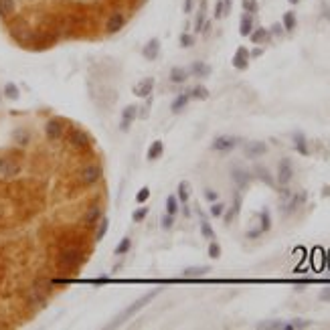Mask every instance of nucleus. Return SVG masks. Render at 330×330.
Segmentation results:
<instances>
[{
    "label": "nucleus",
    "mask_w": 330,
    "mask_h": 330,
    "mask_svg": "<svg viewBox=\"0 0 330 330\" xmlns=\"http://www.w3.org/2000/svg\"><path fill=\"white\" fill-rule=\"evenodd\" d=\"M158 294H160V290H150L148 294L140 296L136 302H132V304H130V306H128V308H126V310H124V312H122V314H120V316L114 320V324H112V326H120L122 322H128V320H130L132 316H136V314H138V312H140L144 306H148V304H150V302H152V300H154Z\"/></svg>",
    "instance_id": "obj_1"
},
{
    "label": "nucleus",
    "mask_w": 330,
    "mask_h": 330,
    "mask_svg": "<svg viewBox=\"0 0 330 330\" xmlns=\"http://www.w3.org/2000/svg\"><path fill=\"white\" fill-rule=\"evenodd\" d=\"M81 263H83V253L79 249H75V247L65 249V251H61L57 255V267L63 269V271H71V269L79 267Z\"/></svg>",
    "instance_id": "obj_2"
},
{
    "label": "nucleus",
    "mask_w": 330,
    "mask_h": 330,
    "mask_svg": "<svg viewBox=\"0 0 330 330\" xmlns=\"http://www.w3.org/2000/svg\"><path fill=\"white\" fill-rule=\"evenodd\" d=\"M101 167L99 164H87V167L81 171V183L83 185H93V183H97L99 179H101Z\"/></svg>",
    "instance_id": "obj_3"
},
{
    "label": "nucleus",
    "mask_w": 330,
    "mask_h": 330,
    "mask_svg": "<svg viewBox=\"0 0 330 330\" xmlns=\"http://www.w3.org/2000/svg\"><path fill=\"white\" fill-rule=\"evenodd\" d=\"M237 144H239V138H233V136H219V138H215V142L211 144V148L217 150V152H229V150H233Z\"/></svg>",
    "instance_id": "obj_4"
},
{
    "label": "nucleus",
    "mask_w": 330,
    "mask_h": 330,
    "mask_svg": "<svg viewBox=\"0 0 330 330\" xmlns=\"http://www.w3.org/2000/svg\"><path fill=\"white\" fill-rule=\"evenodd\" d=\"M21 173V164L15 158H0V175L3 177H17Z\"/></svg>",
    "instance_id": "obj_5"
},
{
    "label": "nucleus",
    "mask_w": 330,
    "mask_h": 330,
    "mask_svg": "<svg viewBox=\"0 0 330 330\" xmlns=\"http://www.w3.org/2000/svg\"><path fill=\"white\" fill-rule=\"evenodd\" d=\"M124 25H126V17H124V13H112V15L107 17L105 31H107L109 35H116L118 31L124 29Z\"/></svg>",
    "instance_id": "obj_6"
},
{
    "label": "nucleus",
    "mask_w": 330,
    "mask_h": 330,
    "mask_svg": "<svg viewBox=\"0 0 330 330\" xmlns=\"http://www.w3.org/2000/svg\"><path fill=\"white\" fill-rule=\"evenodd\" d=\"M69 144H71L73 148H77V150H85V148L91 146V140H89V136H87L83 130H71V134H69Z\"/></svg>",
    "instance_id": "obj_7"
},
{
    "label": "nucleus",
    "mask_w": 330,
    "mask_h": 330,
    "mask_svg": "<svg viewBox=\"0 0 330 330\" xmlns=\"http://www.w3.org/2000/svg\"><path fill=\"white\" fill-rule=\"evenodd\" d=\"M45 134H47V138L49 140H59L61 136H63V122L59 120V118H53V120H49L47 122V126H45Z\"/></svg>",
    "instance_id": "obj_8"
},
{
    "label": "nucleus",
    "mask_w": 330,
    "mask_h": 330,
    "mask_svg": "<svg viewBox=\"0 0 330 330\" xmlns=\"http://www.w3.org/2000/svg\"><path fill=\"white\" fill-rule=\"evenodd\" d=\"M294 177V167H292V160L284 158L280 162V167H278V183L280 185H288Z\"/></svg>",
    "instance_id": "obj_9"
},
{
    "label": "nucleus",
    "mask_w": 330,
    "mask_h": 330,
    "mask_svg": "<svg viewBox=\"0 0 330 330\" xmlns=\"http://www.w3.org/2000/svg\"><path fill=\"white\" fill-rule=\"evenodd\" d=\"M136 116H138V105H126L124 112H122V120H120V130L128 132L132 122L136 120Z\"/></svg>",
    "instance_id": "obj_10"
},
{
    "label": "nucleus",
    "mask_w": 330,
    "mask_h": 330,
    "mask_svg": "<svg viewBox=\"0 0 330 330\" xmlns=\"http://www.w3.org/2000/svg\"><path fill=\"white\" fill-rule=\"evenodd\" d=\"M247 65H249V51L245 47H239L233 55V67L243 71V69H247Z\"/></svg>",
    "instance_id": "obj_11"
},
{
    "label": "nucleus",
    "mask_w": 330,
    "mask_h": 330,
    "mask_svg": "<svg viewBox=\"0 0 330 330\" xmlns=\"http://www.w3.org/2000/svg\"><path fill=\"white\" fill-rule=\"evenodd\" d=\"M152 89H154V77H146L138 85H134V95H138V97H150L152 95Z\"/></svg>",
    "instance_id": "obj_12"
},
{
    "label": "nucleus",
    "mask_w": 330,
    "mask_h": 330,
    "mask_svg": "<svg viewBox=\"0 0 330 330\" xmlns=\"http://www.w3.org/2000/svg\"><path fill=\"white\" fill-rule=\"evenodd\" d=\"M142 55L148 61H154L158 55H160V41L158 39H150L144 47H142Z\"/></svg>",
    "instance_id": "obj_13"
},
{
    "label": "nucleus",
    "mask_w": 330,
    "mask_h": 330,
    "mask_svg": "<svg viewBox=\"0 0 330 330\" xmlns=\"http://www.w3.org/2000/svg\"><path fill=\"white\" fill-rule=\"evenodd\" d=\"M306 199H308V195L302 191V193H296V195H290V201H288V205H284V213L286 215H290V213H294L300 205H304L306 203Z\"/></svg>",
    "instance_id": "obj_14"
},
{
    "label": "nucleus",
    "mask_w": 330,
    "mask_h": 330,
    "mask_svg": "<svg viewBox=\"0 0 330 330\" xmlns=\"http://www.w3.org/2000/svg\"><path fill=\"white\" fill-rule=\"evenodd\" d=\"M99 219H101V207L93 205V207H89V209L85 211V215H83V223H85L87 227H93V225H97Z\"/></svg>",
    "instance_id": "obj_15"
},
{
    "label": "nucleus",
    "mask_w": 330,
    "mask_h": 330,
    "mask_svg": "<svg viewBox=\"0 0 330 330\" xmlns=\"http://www.w3.org/2000/svg\"><path fill=\"white\" fill-rule=\"evenodd\" d=\"M231 175H233V183L237 185V189H245L249 185V181H251V175L247 171H243V169H233Z\"/></svg>",
    "instance_id": "obj_16"
},
{
    "label": "nucleus",
    "mask_w": 330,
    "mask_h": 330,
    "mask_svg": "<svg viewBox=\"0 0 330 330\" xmlns=\"http://www.w3.org/2000/svg\"><path fill=\"white\" fill-rule=\"evenodd\" d=\"M265 152H267V146L263 142H251V144L245 146V156L247 158H257V156H261Z\"/></svg>",
    "instance_id": "obj_17"
},
{
    "label": "nucleus",
    "mask_w": 330,
    "mask_h": 330,
    "mask_svg": "<svg viewBox=\"0 0 330 330\" xmlns=\"http://www.w3.org/2000/svg\"><path fill=\"white\" fill-rule=\"evenodd\" d=\"M251 31H253V17L249 13H243L241 15V21H239V33L243 37H249Z\"/></svg>",
    "instance_id": "obj_18"
},
{
    "label": "nucleus",
    "mask_w": 330,
    "mask_h": 330,
    "mask_svg": "<svg viewBox=\"0 0 330 330\" xmlns=\"http://www.w3.org/2000/svg\"><path fill=\"white\" fill-rule=\"evenodd\" d=\"M189 99H191V95H189V91L187 93H179L175 99H173V103H171V109H173V114H179L181 109L189 103Z\"/></svg>",
    "instance_id": "obj_19"
},
{
    "label": "nucleus",
    "mask_w": 330,
    "mask_h": 330,
    "mask_svg": "<svg viewBox=\"0 0 330 330\" xmlns=\"http://www.w3.org/2000/svg\"><path fill=\"white\" fill-rule=\"evenodd\" d=\"M164 154V144L160 142V140H156L150 148H148V154H146V158L150 160V162H154V160H158L160 156Z\"/></svg>",
    "instance_id": "obj_20"
},
{
    "label": "nucleus",
    "mask_w": 330,
    "mask_h": 330,
    "mask_svg": "<svg viewBox=\"0 0 330 330\" xmlns=\"http://www.w3.org/2000/svg\"><path fill=\"white\" fill-rule=\"evenodd\" d=\"M189 73H193V75H197V77H207V75H211V67L205 65V63H201V61H195V63L191 65Z\"/></svg>",
    "instance_id": "obj_21"
},
{
    "label": "nucleus",
    "mask_w": 330,
    "mask_h": 330,
    "mask_svg": "<svg viewBox=\"0 0 330 330\" xmlns=\"http://www.w3.org/2000/svg\"><path fill=\"white\" fill-rule=\"evenodd\" d=\"M189 79V71L183 67H173L171 69V81L173 83H185Z\"/></svg>",
    "instance_id": "obj_22"
},
{
    "label": "nucleus",
    "mask_w": 330,
    "mask_h": 330,
    "mask_svg": "<svg viewBox=\"0 0 330 330\" xmlns=\"http://www.w3.org/2000/svg\"><path fill=\"white\" fill-rule=\"evenodd\" d=\"M294 144H296V150L302 154V156H308L310 150H308V142H306V136L304 134H294Z\"/></svg>",
    "instance_id": "obj_23"
},
{
    "label": "nucleus",
    "mask_w": 330,
    "mask_h": 330,
    "mask_svg": "<svg viewBox=\"0 0 330 330\" xmlns=\"http://www.w3.org/2000/svg\"><path fill=\"white\" fill-rule=\"evenodd\" d=\"M205 273H209V267L207 265H199V267H187L183 271V276L185 278H201V276H205Z\"/></svg>",
    "instance_id": "obj_24"
},
{
    "label": "nucleus",
    "mask_w": 330,
    "mask_h": 330,
    "mask_svg": "<svg viewBox=\"0 0 330 330\" xmlns=\"http://www.w3.org/2000/svg\"><path fill=\"white\" fill-rule=\"evenodd\" d=\"M107 229H109V219L107 217H101L99 221H97V231H95V241H101L103 237H105V233H107Z\"/></svg>",
    "instance_id": "obj_25"
},
{
    "label": "nucleus",
    "mask_w": 330,
    "mask_h": 330,
    "mask_svg": "<svg viewBox=\"0 0 330 330\" xmlns=\"http://www.w3.org/2000/svg\"><path fill=\"white\" fill-rule=\"evenodd\" d=\"M13 140H15V144H19V146H27V144L31 142V136H29V132H27V130L19 128V130H15V132H13Z\"/></svg>",
    "instance_id": "obj_26"
},
{
    "label": "nucleus",
    "mask_w": 330,
    "mask_h": 330,
    "mask_svg": "<svg viewBox=\"0 0 330 330\" xmlns=\"http://www.w3.org/2000/svg\"><path fill=\"white\" fill-rule=\"evenodd\" d=\"M282 25H284V31H294L296 25H298V21H296V13H294V11H288V13L284 15Z\"/></svg>",
    "instance_id": "obj_27"
},
{
    "label": "nucleus",
    "mask_w": 330,
    "mask_h": 330,
    "mask_svg": "<svg viewBox=\"0 0 330 330\" xmlns=\"http://www.w3.org/2000/svg\"><path fill=\"white\" fill-rule=\"evenodd\" d=\"M269 37V31L267 29H263V27H259V29H255V31H251V35H249V39H251V43H263L265 39Z\"/></svg>",
    "instance_id": "obj_28"
},
{
    "label": "nucleus",
    "mask_w": 330,
    "mask_h": 330,
    "mask_svg": "<svg viewBox=\"0 0 330 330\" xmlns=\"http://www.w3.org/2000/svg\"><path fill=\"white\" fill-rule=\"evenodd\" d=\"M15 9H17V3H15V0H0V17L13 15Z\"/></svg>",
    "instance_id": "obj_29"
},
{
    "label": "nucleus",
    "mask_w": 330,
    "mask_h": 330,
    "mask_svg": "<svg viewBox=\"0 0 330 330\" xmlns=\"http://www.w3.org/2000/svg\"><path fill=\"white\" fill-rule=\"evenodd\" d=\"M253 175H257L265 185H269V187H273L276 185V181L271 179V175H269V171L267 169H263V167H255V171H253Z\"/></svg>",
    "instance_id": "obj_30"
},
{
    "label": "nucleus",
    "mask_w": 330,
    "mask_h": 330,
    "mask_svg": "<svg viewBox=\"0 0 330 330\" xmlns=\"http://www.w3.org/2000/svg\"><path fill=\"white\" fill-rule=\"evenodd\" d=\"M239 209H241V199H239V195H235L233 207H231V211L225 215V223H231V221H233V219H235V215H239Z\"/></svg>",
    "instance_id": "obj_31"
},
{
    "label": "nucleus",
    "mask_w": 330,
    "mask_h": 330,
    "mask_svg": "<svg viewBox=\"0 0 330 330\" xmlns=\"http://www.w3.org/2000/svg\"><path fill=\"white\" fill-rule=\"evenodd\" d=\"M189 95L195 99H207L209 97V89L205 85H195L193 89H189Z\"/></svg>",
    "instance_id": "obj_32"
},
{
    "label": "nucleus",
    "mask_w": 330,
    "mask_h": 330,
    "mask_svg": "<svg viewBox=\"0 0 330 330\" xmlns=\"http://www.w3.org/2000/svg\"><path fill=\"white\" fill-rule=\"evenodd\" d=\"M257 328H271V330H288V322H280V320H273V322H259Z\"/></svg>",
    "instance_id": "obj_33"
},
{
    "label": "nucleus",
    "mask_w": 330,
    "mask_h": 330,
    "mask_svg": "<svg viewBox=\"0 0 330 330\" xmlns=\"http://www.w3.org/2000/svg\"><path fill=\"white\" fill-rule=\"evenodd\" d=\"M179 195H177V199L181 201V203H187L189 201V195H191V187H189V183H179V191H177Z\"/></svg>",
    "instance_id": "obj_34"
},
{
    "label": "nucleus",
    "mask_w": 330,
    "mask_h": 330,
    "mask_svg": "<svg viewBox=\"0 0 330 330\" xmlns=\"http://www.w3.org/2000/svg\"><path fill=\"white\" fill-rule=\"evenodd\" d=\"M167 213L169 215H177L179 213V199H177V195H169L167 197Z\"/></svg>",
    "instance_id": "obj_35"
},
{
    "label": "nucleus",
    "mask_w": 330,
    "mask_h": 330,
    "mask_svg": "<svg viewBox=\"0 0 330 330\" xmlns=\"http://www.w3.org/2000/svg\"><path fill=\"white\" fill-rule=\"evenodd\" d=\"M259 219H261V233H265V231H269L271 229V217H269V211L267 209H263L261 211V215H259Z\"/></svg>",
    "instance_id": "obj_36"
},
{
    "label": "nucleus",
    "mask_w": 330,
    "mask_h": 330,
    "mask_svg": "<svg viewBox=\"0 0 330 330\" xmlns=\"http://www.w3.org/2000/svg\"><path fill=\"white\" fill-rule=\"evenodd\" d=\"M130 247H132V239L130 237H124L120 243H118V247H116V255H126L128 251H130Z\"/></svg>",
    "instance_id": "obj_37"
},
{
    "label": "nucleus",
    "mask_w": 330,
    "mask_h": 330,
    "mask_svg": "<svg viewBox=\"0 0 330 330\" xmlns=\"http://www.w3.org/2000/svg\"><path fill=\"white\" fill-rule=\"evenodd\" d=\"M148 213H150L148 207H140V209H136V211L132 213V221H134V223H142L144 219L148 217Z\"/></svg>",
    "instance_id": "obj_38"
},
{
    "label": "nucleus",
    "mask_w": 330,
    "mask_h": 330,
    "mask_svg": "<svg viewBox=\"0 0 330 330\" xmlns=\"http://www.w3.org/2000/svg\"><path fill=\"white\" fill-rule=\"evenodd\" d=\"M201 235L205 237V239H215V231H213V227H211V223H207V221H201Z\"/></svg>",
    "instance_id": "obj_39"
},
{
    "label": "nucleus",
    "mask_w": 330,
    "mask_h": 330,
    "mask_svg": "<svg viewBox=\"0 0 330 330\" xmlns=\"http://www.w3.org/2000/svg\"><path fill=\"white\" fill-rule=\"evenodd\" d=\"M5 95H7L9 99H19V87H17L15 83H7V85H5Z\"/></svg>",
    "instance_id": "obj_40"
},
{
    "label": "nucleus",
    "mask_w": 330,
    "mask_h": 330,
    "mask_svg": "<svg viewBox=\"0 0 330 330\" xmlns=\"http://www.w3.org/2000/svg\"><path fill=\"white\" fill-rule=\"evenodd\" d=\"M302 328H310L308 320H292L288 322V330H302Z\"/></svg>",
    "instance_id": "obj_41"
},
{
    "label": "nucleus",
    "mask_w": 330,
    "mask_h": 330,
    "mask_svg": "<svg viewBox=\"0 0 330 330\" xmlns=\"http://www.w3.org/2000/svg\"><path fill=\"white\" fill-rule=\"evenodd\" d=\"M179 43H181V47L189 49V47H193V45H195V37H193V35H189V33H183V35H181V39H179Z\"/></svg>",
    "instance_id": "obj_42"
},
{
    "label": "nucleus",
    "mask_w": 330,
    "mask_h": 330,
    "mask_svg": "<svg viewBox=\"0 0 330 330\" xmlns=\"http://www.w3.org/2000/svg\"><path fill=\"white\" fill-rule=\"evenodd\" d=\"M257 0H243V11L249 13V15H255L257 13Z\"/></svg>",
    "instance_id": "obj_43"
},
{
    "label": "nucleus",
    "mask_w": 330,
    "mask_h": 330,
    "mask_svg": "<svg viewBox=\"0 0 330 330\" xmlns=\"http://www.w3.org/2000/svg\"><path fill=\"white\" fill-rule=\"evenodd\" d=\"M209 257H213V259H217V257H221V247H219V243L213 239L211 241V245H209Z\"/></svg>",
    "instance_id": "obj_44"
},
{
    "label": "nucleus",
    "mask_w": 330,
    "mask_h": 330,
    "mask_svg": "<svg viewBox=\"0 0 330 330\" xmlns=\"http://www.w3.org/2000/svg\"><path fill=\"white\" fill-rule=\"evenodd\" d=\"M150 195H152L150 189H148V187H142V189L138 191V195H136V201H138V203H146V201L150 199Z\"/></svg>",
    "instance_id": "obj_45"
},
{
    "label": "nucleus",
    "mask_w": 330,
    "mask_h": 330,
    "mask_svg": "<svg viewBox=\"0 0 330 330\" xmlns=\"http://www.w3.org/2000/svg\"><path fill=\"white\" fill-rule=\"evenodd\" d=\"M223 211H225V205H223V203H217V201H215V203L211 205V215H213V217H221Z\"/></svg>",
    "instance_id": "obj_46"
},
{
    "label": "nucleus",
    "mask_w": 330,
    "mask_h": 330,
    "mask_svg": "<svg viewBox=\"0 0 330 330\" xmlns=\"http://www.w3.org/2000/svg\"><path fill=\"white\" fill-rule=\"evenodd\" d=\"M225 17V0H217L215 5V19H221Z\"/></svg>",
    "instance_id": "obj_47"
},
{
    "label": "nucleus",
    "mask_w": 330,
    "mask_h": 330,
    "mask_svg": "<svg viewBox=\"0 0 330 330\" xmlns=\"http://www.w3.org/2000/svg\"><path fill=\"white\" fill-rule=\"evenodd\" d=\"M160 223H162L164 229H173V225H175V215H169V213H167V215L162 217V221H160Z\"/></svg>",
    "instance_id": "obj_48"
},
{
    "label": "nucleus",
    "mask_w": 330,
    "mask_h": 330,
    "mask_svg": "<svg viewBox=\"0 0 330 330\" xmlns=\"http://www.w3.org/2000/svg\"><path fill=\"white\" fill-rule=\"evenodd\" d=\"M203 195H205V199H207V201H209V203H215V201H217V199H219V195H217V193H215V191H213V189H207V191H205V193H203Z\"/></svg>",
    "instance_id": "obj_49"
},
{
    "label": "nucleus",
    "mask_w": 330,
    "mask_h": 330,
    "mask_svg": "<svg viewBox=\"0 0 330 330\" xmlns=\"http://www.w3.org/2000/svg\"><path fill=\"white\" fill-rule=\"evenodd\" d=\"M193 7H195V0H185V5H183V11L189 15L191 11H193Z\"/></svg>",
    "instance_id": "obj_50"
},
{
    "label": "nucleus",
    "mask_w": 330,
    "mask_h": 330,
    "mask_svg": "<svg viewBox=\"0 0 330 330\" xmlns=\"http://www.w3.org/2000/svg\"><path fill=\"white\" fill-rule=\"evenodd\" d=\"M269 33H271V35H282V33H284V25H273Z\"/></svg>",
    "instance_id": "obj_51"
},
{
    "label": "nucleus",
    "mask_w": 330,
    "mask_h": 330,
    "mask_svg": "<svg viewBox=\"0 0 330 330\" xmlns=\"http://www.w3.org/2000/svg\"><path fill=\"white\" fill-rule=\"evenodd\" d=\"M320 300L322 302H330V288H326V290L320 292Z\"/></svg>",
    "instance_id": "obj_52"
},
{
    "label": "nucleus",
    "mask_w": 330,
    "mask_h": 330,
    "mask_svg": "<svg viewBox=\"0 0 330 330\" xmlns=\"http://www.w3.org/2000/svg\"><path fill=\"white\" fill-rule=\"evenodd\" d=\"M259 235H261V229H253V231H249V233H247V237H249V239H255V237H259Z\"/></svg>",
    "instance_id": "obj_53"
},
{
    "label": "nucleus",
    "mask_w": 330,
    "mask_h": 330,
    "mask_svg": "<svg viewBox=\"0 0 330 330\" xmlns=\"http://www.w3.org/2000/svg\"><path fill=\"white\" fill-rule=\"evenodd\" d=\"M261 53H263V51H261V49H255V51H253V53H251V55H253V57H259V55H261ZM251 55H249V57H251Z\"/></svg>",
    "instance_id": "obj_54"
},
{
    "label": "nucleus",
    "mask_w": 330,
    "mask_h": 330,
    "mask_svg": "<svg viewBox=\"0 0 330 330\" xmlns=\"http://www.w3.org/2000/svg\"><path fill=\"white\" fill-rule=\"evenodd\" d=\"M183 213H185V217H189V215H191V211H189V207H187V205L183 207Z\"/></svg>",
    "instance_id": "obj_55"
},
{
    "label": "nucleus",
    "mask_w": 330,
    "mask_h": 330,
    "mask_svg": "<svg viewBox=\"0 0 330 330\" xmlns=\"http://www.w3.org/2000/svg\"><path fill=\"white\" fill-rule=\"evenodd\" d=\"M290 3H292V5H298V3H300V0H290Z\"/></svg>",
    "instance_id": "obj_56"
}]
</instances>
